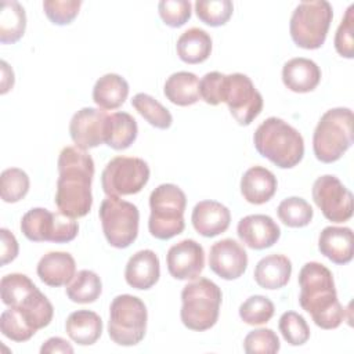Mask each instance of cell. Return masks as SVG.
<instances>
[{
	"mask_svg": "<svg viewBox=\"0 0 354 354\" xmlns=\"http://www.w3.org/2000/svg\"><path fill=\"white\" fill-rule=\"evenodd\" d=\"M333 10L326 0L300 3L292 12L289 32L293 43L306 50L319 48L326 39Z\"/></svg>",
	"mask_w": 354,
	"mask_h": 354,
	"instance_id": "obj_9",
	"label": "cell"
},
{
	"mask_svg": "<svg viewBox=\"0 0 354 354\" xmlns=\"http://www.w3.org/2000/svg\"><path fill=\"white\" fill-rule=\"evenodd\" d=\"M147 321L148 311L140 297L119 295L109 306L108 335L119 346H136L145 336Z\"/></svg>",
	"mask_w": 354,
	"mask_h": 354,
	"instance_id": "obj_8",
	"label": "cell"
},
{
	"mask_svg": "<svg viewBox=\"0 0 354 354\" xmlns=\"http://www.w3.org/2000/svg\"><path fill=\"white\" fill-rule=\"evenodd\" d=\"M165 97L178 106L194 105L201 100L199 79L195 73L181 71L170 75L163 86Z\"/></svg>",
	"mask_w": 354,
	"mask_h": 354,
	"instance_id": "obj_28",
	"label": "cell"
},
{
	"mask_svg": "<svg viewBox=\"0 0 354 354\" xmlns=\"http://www.w3.org/2000/svg\"><path fill=\"white\" fill-rule=\"evenodd\" d=\"M57 166L59 176L54 201L58 212L72 218L84 217L93 205V158L77 147H65L58 156Z\"/></svg>",
	"mask_w": 354,
	"mask_h": 354,
	"instance_id": "obj_1",
	"label": "cell"
},
{
	"mask_svg": "<svg viewBox=\"0 0 354 354\" xmlns=\"http://www.w3.org/2000/svg\"><path fill=\"white\" fill-rule=\"evenodd\" d=\"M224 73L221 72H209L199 80V93L201 98L209 104V105H218V94H220V86L223 80Z\"/></svg>",
	"mask_w": 354,
	"mask_h": 354,
	"instance_id": "obj_44",
	"label": "cell"
},
{
	"mask_svg": "<svg viewBox=\"0 0 354 354\" xmlns=\"http://www.w3.org/2000/svg\"><path fill=\"white\" fill-rule=\"evenodd\" d=\"M176 50L178 58L185 64H201L212 53V37L201 28H189L178 37Z\"/></svg>",
	"mask_w": 354,
	"mask_h": 354,
	"instance_id": "obj_30",
	"label": "cell"
},
{
	"mask_svg": "<svg viewBox=\"0 0 354 354\" xmlns=\"http://www.w3.org/2000/svg\"><path fill=\"white\" fill-rule=\"evenodd\" d=\"M148 180V163L134 156H116L111 159L101 174V185L106 196L138 194Z\"/></svg>",
	"mask_w": 354,
	"mask_h": 354,
	"instance_id": "obj_13",
	"label": "cell"
},
{
	"mask_svg": "<svg viewBox=\"0 0 354 354\" xmlns=\"http://www.w3.org/2000/svg\"><path fill=\"white\" fill-rule=\"evenodd\" d=\"M299 303L314 324L322 329H336L346 318V310L337 300L330 270L318 261L306 263L299 272Z\"/></svg>",
	"mask_w": 354,
	"mask_h": 354,
	"instance_id": "obj_2",
	"label": "cell"
},
{
	"mask_svg": "<svg viewBox=\"0 0 354 354\" xmlns=\"http://www.w3.org/2000/svg\"><path fill=\"white\" fill-rule=\"evenodd\" d=\"M292 275V263L285 254H268L263 257L254 267L256 283L268 290L283 288Z\"/></svg>",
	"mask_w": 354,
	"mask_h": 354,
	"instance_id": "obj_25",
	"label": "cell"
},
{
	"mask_svg": "<svg viewBox=\"0 0 354 354\" xmlns=\"http://www.w3.org/2000/svg\"><path fill=\"white\" fill-rule=\"evenodd\" d=\"M313 199L329 221L344 223L353 216V194L336 176L318 177L313 184Z\"/></svg>",
	"mask_w": 354,
	"mask_h": 354,
	"instance_id": "obj_14",
	"label": "cell"
},
{
	"mask_svg": "<svg viewBox=\"0 0 354 354\" xmlns=\"http://www.w3.org/2000/svg\"><path fill=\"white\" fill-rule=\"evenodd\" d=\"M321 254L335 264H347L353 259V231L348 227H325L318 236Z\"/></svg>",
	"mask_w": 354,
	"mask_h": 354,
	"instance_id": "obj_24",
	"label": "cell"
},
{
	"mask_svg": "<svg viewBox=\"0 0 354 354\" xmlns=\"http://www.w3.org/2000/svg\"><path fill=\"white\" fill-rule=\"evenodd\" d=\"M279 332L290 346H301L310 339V326L303 315L296 311H286L278 322Z\"/></svg>",
	"mask_w": 354,
	"mask_h": 354,
	"instance_id": "obj_38",
	"label": "cell"
},
{
	"mask_svg": "<svg viewBox=\"0 0 354 354\" xmlns=\"http://www.w3.org/2000/svg\"><path fill=\"white\" fill-rule=\"evenodd\" d=\"M354 4H350L335 35V48L339 55L351 59L354 57Z\"/></svg>",
	"mask_w": 354,
	"mask_h": 354,
	"instance_id": "obj_41",
	"label": "cell"
},
{
	"mask_svg": "<svg viewBox=\"0 0 354 354\" xmlns=\"http://www.w3.org/2000/svg\"><path fill=\"white\" fill-rule=\"evenodd\" d=\"M108 113L101 108L79 109L69 122V134L75 145L83 151L104 144Z\"/></svg>",
	"mask_w": 354,
	"mask_h": 354,
	"instance_id": "obj_15",
	"label": "cell"
},
{
	"mask_svg": "<svg viewBox=\"0 0 354 354\" xmlns=\"http://www.w3.org/2000/svg\"><path fill=\"white\" fill-rule=\"evenodd\" d=\"M274 303L261 295L248 297L239 306V317L248 325H263L274 315Z\"/></svg>",
	"mask_w": 354,
	"mask_h": 354,
	"instance_id": "obj_37",
	"label": "cell"
},
{
	"mask_svg": "<svg viewBox=\"0 0 354 354\" xmlns=\"http://www.w3.org/2000/svg\"><path fill=\"white\" fill-rule=\"evenodd\" d=\"M277 214L285 225L292 228H301L311 223L314 212L306 199L299 196H289L278 205Z\"/></svg>",
	"mask_w": 354,
	"mask_h": 354,
	"instance_id": "obj_34",
	"label": "cell"
},
{
	"mask_svg": "<svg viewBox=\"0 0 354 354\" xmlns=\"http://www.w3.org/2000/svg\"><path fill=\"white\" fill-rule=\"evenodd\" d=\"M281 348L279 339L272 329L259 328L249 332L243 339L246 354H275Z\"/></svg>",
	"mask_w": 354,
	"mask_h": 354,
	"instance_id": "obj_39",
	"label": "cell"
},
{
	"mask_svg": "<svg viewBox=\"0 0 354 354\" xmlns=\"http://www.w3.org/2000/svg\"><path fill=\"white\" fill-rule=\"evenodd\" d=\"M160 277V263L158 254L151 249L134 253L124 268V279L127 285L138 290L151 289Z\"/></svg>",
	"mask_w": 354,
	"mask_h": 354,
	"instance_id": "obj_20",
	"label": "cell"
},
{
	"mask_svg": "<svg viewBox=\"0 0 354 354\" xmlns=\"http://www.w3.org/2000/svg\"><path fill=\"white\" fill-rule=\"evenodd\" d=\"M1 301L12 308L35 332L50 325L54 308L50 300L25 274H7L0 281Z\"/></svg>",
	"mask_w": 354,
	"mask_h": 354,
	"instance_id": "obj_3",
	"label": "cell"
},
{
	"mask_svg": "<svg viewBox=\"0 0 354 354\" xmlns=\"http://www.w3.org/2000/svg\"><path fill=\"white\" fill-rule=\"evenodd\" d=\"M256 151L281 169H292L304 156V140L299 130L283 119H266L253 134Z\"/></svg>",
	"mask_w": 354,
	"mask_h": 354,
	"instance_id": "obj_4",
	"label": "cell"
},
{
	"mask_svg": "<svg viewBox=\"0 0 354 354\" xmlns=\"http://www.w3.org/2000/svg\"><path fill=\"white\" fill-rule=\"evenodd\" d=\"M169 274L180 281L196 279L205 267V250L194 239H183L170 246L166 254Z\"/></svg>",
	"mask_w": 354,
	"mask_h": 354,
	"instance_id": "obj_16",
	"label": "cell"
},
{
	"mask_svg": "<svg viewBox=\"0 0 354 354\" xmlns=\"http://www.w3.org/2000/svg\"><path fill=\"white\" fill-rule=\"evenodd\" d=\"M25 8L15 0H6L0 10V41L3 44L17 43L25 33Z\"/></svg>",
	"mask_w": 354,
	"mask_h": 354,
	"instance_id": "obj_31",
	"label": "cell"
},
{
	"mask_svg": "<svg viewBox=\"0 0 354 354\" xmlns=\"http://www.w3.org/2000/svg\"><path fill=\"white\" fill-rule=\"evenodd\" d=\"M129 95V83L118 73L101 76L93 87V101L104 111L116 109L124 104Z\"/></svg>",
	"mask_w": 354,
	"mask_h": 354,
	"instance_id": "obj_27",
	"label": "cell"
},
{
	"mask_svg": "<svg viewBox=\"0 0 354 354\" xmlns=\"http://www.w3.org/2000/svg\"><path fill=\"white\" fill-rule=\"evenodd\" d=\"M0 65H1V90H0V93L6 94L14 86V72L6 61H1Z\"/></svg>",
	"mask_w": 354,
	"mask_h": 354,
	"instance_id": "obj_47",
	"label": "cell"
},
{
	"mask_svg": "<svg viewBox=\"0 0 354 354\" xmlns=\"http://www.w3.org/2000/svg\"><path fill=\"white\" fill-rule=\"evenodd\" d=\"M131 105L151 126L156 129L166 130L173 123V116L170 111L149 94H136L131 100Z\"/></svg>",
	"mask_w": 354,
	"mask_h": 354,
	"instance_id": "obj_33",
	"label": "cell"
},
{
	"mask_svg": "<svg viewBox=\"0 0 354 354\" xmlns=\"http://www.w3.org/2000/svg\"><path fill=\"white\" fill-rule=\"evenodd\" d=\"M353 145V111L332 108L326 111L313 134V151L322 163L339 160Z\"/></svg>",
	"mask_w": 354,
	"mask_h": 354,
	"instance_id": "obj_6",
	"label": "cell"
},
{
	"mask_svg": "<svg viewBox=\"0 0 354 354\" xmlns=\"http://www.w3.org/2000/svg\"><path fill=\"white\" fill-rule=\"evenodd\" d=\"M80 0H46L43 1V10L47 18L54 25H69L79 14Z\"/></svg>",
	"mask_w": 354,
	"mask_h": 354,
	"instance_id": "obj_40",
	"label": "cell"
},
{
	"mask_svg": "<svg viewBox=\"0 0 354 354\" xmlns=\"http://www.w3.org/2000/svg\"><path fill=\"white\" fill-rule=\"evenodd\" d=\"M137 134L138 126L130 113L113 112L108 115L104 144H106L109 148L116 151L126 149L136 141Z\"/></svg>",
	"mask_w": 354,
	"mask_h": 354,
	"instance_id": "obj_29",
	"label": "cell"
},
{
	"mask_svg": "<svg viewBox=\"0 0 354 354\" xmlns=\"http://www.w3.org/2000/svg\"><path fill=\"white\" fill-rule=\"evenodd\" d=\"M0 330L7 339L14 340V342H26L36 333L10 307L7 310H4L0 315Z\"/></svg>",
	"mask_w": 354,
	"mask_h": 354,
	"instance_id": "obj_42",
	"label": "cell"
},
{
	"mask_svg": "<svg viewBox=\"0 0 354 354\" xmlns=\"http://www.w3.org/2000/svg\"><path fill=\"white\" fill-rule=\"evenodd\" d=\"M221 300L223 293L217 283L207 278L192 279L181 290V322L196 332L213 328L218 319Z\"/></svg>",
	"mask_w": 354,
	"mask_h": 354,
	"instance_id": "obj_5",
	"label": "cell"
},
{
	"mask_svg": "<svg viewBox=\"0 0 354 354\" xmlns=\"http://www.w3.org/2000/svg\"><path fill=\"white\" fill-rule=\"evenodd\" d=\"M0 238H1V266H6L15 260L19 252V246L17 242V238L12 232H10L7 228L0 230Z\"/></svg>",
	"mask_w": 354,
	"mask_h": 354,
	"instance_id": "obj_45",
	"label": "cell"
},
{
	"mask_svg": "<svg viewBox=\"0 0 354 354\" xmlns=\"http://www.w3.org/2000/svg\"><path fill=\"white\" fill-rule=\"evenodd\" d=\"M230 113L241 126H249L263 111V97L249 76L243 73L224 75L218 94Z\"/></svg>",
	"mask_w": 354,
	"mask_h": 354,
	"instance_id": "obj_11",
	"label": "cell"
},
{
	"mask_svg": "<svg viewBox=\"0 0 354 354\" xmlns=\"http://www.w3.org/2000/svg\"><path fill=\"white\" fill-rule=\"evenodd\" d=\"M37 275L48 286L68 285L76 274V263L68 252H48L37 263Z\"/></svg>",
	"mask_w": 354,
	"mask_h": 354,
	"instance_id": "obj_21",
	"label": "cell"
},
{
	"mask_svg": "<svg viewBox=\"0 0 354 354\" xmlns=\"http://www.w3.org/2000/svg\"><path fill=\"white\" fill-rule=\"evenodd\" d=\"M162 21L170 28H180L191 18V3L188 0H162L158 4Z\"/></svg>",
	"mask_w": 354,
	"mask_h": 354,
	"instance_id": "obj_43",
	"label": "cell"
},
{
	"mask_svg": "<svg viewBox=\"0 0 354 354\" xmlns=\"http://www.w3.org/2000/svg\"><path fill=\"white\" fill-rule=\"evenodd\" d=\"M187 196L176 184H160L149 195L151 214L148 230L160 241L171 239L185 228L184 212Z\"/></svg>",
	"mask_w": 354,
	"mask_h": 354,
	"instance_id": "obj_7",
	"label": "cell"
},
{
	"mask_svg": "<svg viewBox=\"0 0 354 354\" xmlns=\"http://www.w3.org/2000/svg\"><path fill=\"white\" fill-rule=\"evenodd\" d=\"M277 187V177L263 166L248 169L241 178V194L246 202L253 205L268 202L275 195Z\"/></svg>",
	"mask_w": 354,
	"mask_h": 354,
	"instance_id": "obj_23",
	"label": "cell"
},
{
	"mask_svg": "<svg viewBox=\"0 0 354 354\" xmlns=\"http://www.w3.org/2000/svg\"><path fill=\"white\" fill-rule=\"evenodd\" d=\"M65 330L71 340L79 346H91L102 335V319L94 311L77 310L66 318Z\"/></svg>",
	"mask_w": 354,
	"mask_h": 354,
	"instance_id": "obj_26",
	"label": "cell"
},
{
	"mask_svg": "<svg viewBox=\"0 0 354 354\" xmlns=\"http://www.w3.org/2000/svg\"><path fill=\"white\" fill-rule=\"evenodd\" d=\"M236 234L248 248L263 250L278 242L281 228L267 214H249L239 220Z\"/></svg>",
	"mask_w": 354,
	"mask_h": 354,
	"instance_id": "obj_18",
	"label": "cell"
},
{
	"mask_svg": "<svg viewBox=\"0 0 354 354\" xmlns=\"http://www.w3.org/2000/svg\"><path fill=\"white\" fill-rule=\"evenodd\" d=\"M104 235L116 249L129 248L138 235V207L119 196H106L98 212Z\"/></svg>",
	"mask_w": 354,
	"mask_h": 354,
	"instance_id": "obj_10",
	"label": "cell"
},
{
	"mask_svg": "<svg viewBox=\"0 0 354 354\" xmlns=\"http://www.w3.org/2000/svg\"><path fill=\"white\" fill-rule=\"evenodd\" d=\"M40 353L41 354H54V353H73V347L69 344V342H66L62 337H50L48 340H46L43 343V346L40 347Z\"/></svg>",
	"mask_w": 354,
	"mask_h": 354,
	"instance_id": "obj_46",
	"label": "cell"
},
{
	"mask_svg": "<svg viewBox=\"0 0 354 354\" xmlns=\"http://www.w3.org/2000/svg\"><path fill=\"white\" fill-rule=\"evenodd\" d=\"M282 82L293 93H310L321 82V69L313 59L292 58L283 64Z\"/></svg>",
	"mask_w": 354,
	"mask_h": 354,
	"instance_id": "obj_22",
	"label": "cell"
},
{
	"mask_svg": "<svg viewBox=\"0 0 354 354\" xmlns=\"http://www.w3.org/2000/svg\"><path fill=\"white\" fill-rule=\"evenodd\" d=\"M191 221L198 234L213 238L228 230L231 213L227 206L217 201H201L192 210Z\"/></svg>",
	"mask_w": 354,
	"mask_h": 354,
	"instance_id": "obj_19",
	"label": "cell"
},
{
	"mask_svg": "<svg viewBox=\"0 0 354 354\" xmlns=\"http://www.w3.org/2000/svg\"><path fill=\"white\" fill-rule=\"evenodd\" d=\"M234 11L230 0H198L195 3L196 17L209 26H223L228 22Z\"/></svg>",
	"mask_w": 354,
	"mask_h": 354,
	"instance_id": "obj_36",
	"label": "cell"
},
{
	"mask_svg": "<svg viewBox=\"0 0 354 354\" xmlns=\"http://www.w3.org/2000/svg\"><path fill=\"white\" fill-rule=\"evenodd\" d=\"M29 176L19 167H8L0 176V194L6 203H15L24 199L29 191Z\"/></svg>",
	"mask_w": 354,
	"mask_h": 354,
	"instance_id": "obj_35",
	"label": "cell"
},
{
	"mask_svg": "<svg viewBox=\"0 0 354 354\" xmlns=\"http://www.w3.org/2000/svg\"><path fill=\"white\" fill-rule=\"evenodd\" d=\"M102 292L101 278L91 270H80L66 285V296L79 304L94 303Z\"/></svg>",
	"mask_w": 354,
	"mask_h": 354,
	"instance_id": "obj_32",
	"label": "cell"
},
{
	"mask_svg": "<svg viewBox=\"0 0 354 354\" xmlns=\"http://www.w3.org/2000/svg\"><path fill=\"white\" fill-rule=\"evenodd\" d=\"M210 270L225 281H232L243 275L248 267V253L243 246L232 238L217 241L209 253Z\"/></svg>",
	"mask_w": 354,
	"mask_h": 354,
	"instance_id": "obj_17",
	"label": "cell"
},
{
	"mask_svg": "<svg viewBox=\"0 0 354 354\" xmlns=\"http://www.w3.org/2000/svg\"><path fill=\"white\" fill-rule=\"evenodd\" d=\"M21 231L32 242L66 243L76 238L79 224L61 212L53 213L44 207H35L22 216Z\"/></svg>",
	"mask_w": 354,
	"mask_h": 354,
	"instance_id": "obj_12",
	"label": "cell"
}]
</instances>
